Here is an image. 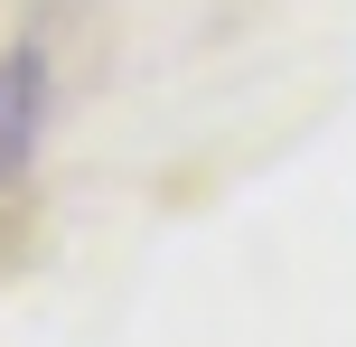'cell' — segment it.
<instances>
[{"label":"cell","instance_id":"obj_1","mask_svg":"<svg viewBox=\"0 0 356 347\" xmlns=\"http://www.w3.org/2000/svg\"><path fill=\"white\" fill-rule=\"evenodd\" d=\"M38 131H47V56L10 47V56H0V188L29 169Z\"/></svg>","mask_w":356,"mask_h":347}]
</instances>
